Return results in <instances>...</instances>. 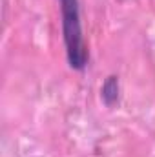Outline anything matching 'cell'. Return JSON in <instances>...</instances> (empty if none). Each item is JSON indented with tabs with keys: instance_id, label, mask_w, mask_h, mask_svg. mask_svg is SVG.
<instances>
[{
	"instance_id": "cell-1",
	"label": "cell",
	"mask_w": 155,
	"mask_h": 157,
	"mask_svg": "<svg viewBox=\"0 0 155 157\" xmlns=\"http://www.w3.org/2000/svg\"><path fill=\"white\" fill-rule=\"evenodd\" d=\"M60 9H62V29H64L68 60L71 68L82 70L88 62V51H86L82 28H80L78 2L77 0H60Z\"/></svg>"
},
{
	"instance_id": "cell-2",
	"label": "cell",
	"mask_w": 155,
	"mask_h": 157,
	"mask_svg": "<svg viewBox=\"0 0 155 157\" xmlns=\"http://www.w3.org/2000/svg\"><path fill=\"white\" fill-rule=\"evenodd\" d=\"M117 90H119V86H117L115 77H110L108 80H106L104 88H102V97L106 99L108 104H112V102L117 99Z\"/></svg>"
}]
</instances>
